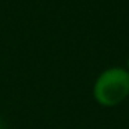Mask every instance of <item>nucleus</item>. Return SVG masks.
Listing matches in <instances>:
<instances>
[{"label":"nucleus","mask_w":129,"mask_h":129,"mask_svg":"<svg viewBox=\"0 0 129 129\" xmlns=\"http://www.w3.org/2000/svg\"><path fill=\"white\" fill-rule=\"evenodd\" d=\"M126 65H128V68H126V70L129 71V57H128V62H126Z\"/></svg>","instance_id":"obj_3"},{"label":"nucleus","mask_w":129,"mask_h":129,"mask_svg":"<svg viewBox=\"0 0 129 129\" xmlns=\"http://www.w3.org/2000/svg\"><path fill=\"white\" fill-rule=\"evenodd\" d=\"M129 96V71L122 67L104 70L93 85V99L101 107H115Z\"/></svg>","instance_id":"obj_1"},{"label":"nucleus","mask_w":129,"mask_h":129,"mask_svg":"<svg viewBox=\"0 0 129 129\" xmlns=\"http://www.w3.org/2000/svg\"><path fill=\"white\" fill-rule=\"evenodd\" d=\"M0 129H6V126H4V121L2 119V117H0Z\"/></svg>","instance_id":"obj_2"}]
</instances>
